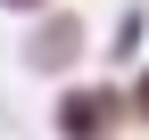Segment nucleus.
Here are the masks:
<instances>
[{"label":"nucleus","instance_id":"1","mask_svg":"<svg viewBox=\"0 0 149 140\" xmlns=\"http://www.w3.org/2000/svg\"><path fill=\"white\" fill-rule=\"evenodd\" d=\"M58 124H66V140H100L108 124H116V91H74L58 107Z\"/></svg>","mask_w":149,"mask_h":140},{"label":"nucleus","instance_id":"2","mask_svg":"<svg viewBox=\"0 0 149 140\" xmlns=\"http://www.w3.org/2000/svg\"><path fill=\"white\" fill-rule=\"evenodd\" d=\"M74 49H83V25H74V16H58V25H42V33H33V66H42V74L74 66Z\"/></svg>","mask_w":149,"mask_h":140},{"label":"nucleus","instance_id":"3","mask_svg":"<svg viewBox=\"0 0 149 140\" xmlns=\"http://www.w3.org/2000/svg\"><path fill=\"white\" fill-rule=\"evenodd\" d=\"M8 8H33V0H8Z\"/></svg>","mask_w":149,"mask_h":140}]
</instances>
